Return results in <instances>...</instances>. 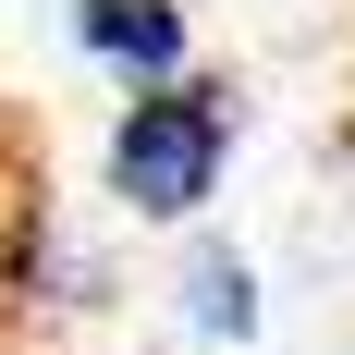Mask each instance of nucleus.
<instances>
[{
    "label": "nucleus",
    "instance_id": "f257e3e1",
    "mask_svg": "<svg viewBox=\"0 0 355 355\" xmlns=\"http://www.w3.org/2000/svg\"><path fill=\"white\" fill-rule=\"evenodd\" d=\"M233 172V86L209 73H172V86H135L123 123H110V196L135 220H196Z\"/></svg>",
    "mask_w": 355,
    "mask_h": 355
},
{
    "label": "nucleus",
    "instance_id": "f03ea898",
    "mask_svg": "<svg viewBox=\"0 0 355 355\" xmlns=\"http://www.w3.org/2000/svg\"><path fill=\"white\" fill-rule=\"evenodd\" d=\"M73 49L110 62L123 86H172L184 73V0H73Z\"/></svg>",
    "mask_w": 355,
    "mask_h": 355
},
{
    "label": "nucleus",
    "instance_id": "7ed1b4c3",
    "mask_svg": "<svg viewBox=\"0 0 355 355\" xmlns=\"http://www.w3.org/2000/svg\"><path fill=\"white\" fill-rule=\"evenodd\" d=\"M184 331H196V343H245V331H257V270L233 245H196V257H184Z\"/></svg>",
    "mask_w": 355,
    "mask_h": 355
},
{
    "label": "nucleus",
    "instance_id": "20e7f679",
    "mask_svg": "<svg viewBox=\"0 0 355 355\" xmlns=\"http://www.w3.org/2000/svg\"><path fill=\"white\" fill-rule=\"evenodd\" d=\"M343 147H355V135H343Z\"/></svg>",
    "mask_w": 355,
    "mask_h": 355
}]
</instances>
